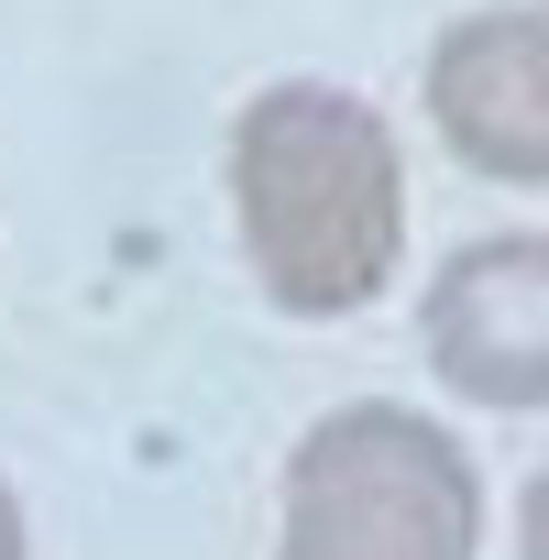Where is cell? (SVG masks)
Returning <instances> with one entry per match:
<instances>
[{
  "mask_svg": "<svg viewBox=\"0 0 549 560\" xmlns=\"http://www.w3.org/2000/svg\"><path fill=\"white\" fill-rule=\"evenodd\" d=\"M516 560H549V462L527 472V505H516Z\"/></svg>",
  "mask_w": 549,
  "mask_h": 560,
  "instance_id": "5",
  "label": "cell"
},
{
  "mask_svg": "<svg viewBox=\"0 0 549 560\" xmlns=\"http://www.w3.org/2000/svg\"><path fill=\"white\" fill-rule=\"evenodd\" d=\"M429 121L494 187H549V0L440 23L429 45Z\"/></svg>",
  "mask_w": 549,
  "mask_h": 560,
  "instance_id": "4",
  "label": "cell"
},
{
  "mask_svg": "<svg viewBox=\"0 0 549 560\" xmlns=\"http://www.w3.org/2000/svg\"><path fill=\"white\" fill-rule=\"evenodd\" d=\"M429 374L483 418L549 407V231H472L418 298Z\"/></svg>",
  "mask_w": 549,
  "mask_h": 560,
  "instance_id": "3",
  "label": "cell"
},
{
  "mask_svg": "<svg viewBox=\"0 0 549 560\" xmlns=\"http://www.w3.org/2000/svg\"><path fill=\"white\" fill-rule=\"evenodd\" d=\"M0 560H34V527H23V494L0 483Z\"/></svg>",
  "mask_w": 549,
  "mask_h": 560,
  "instance_id": "6",
  "label": "cell"
},
{
  "mask_svg": "<svg viewBox=\"0 0 549 560\" xmlns=\"http://www.w3.org/2000/svg\"><path fill=\"white\" fill-rule=\"evenodd\" d=\"M274 560H483V472L440 418L352 396L287 451Z\"/></svg>",
  "mask_w": 549,
  "mask_h": 560,
  "instance_id": "2",
  "label": "cell"
},
{
  "mask_svg": "<svg viewBox=\"0 0 549 560\" xmlns=\"http://www.w3.org/2000/svg\"><path fill=\"white\" fill-rule=\"evenodd\" d=\"M231 220L242 264L287 319H352L407 253L396 121L330 78H274L231 110Z\"/></svg>",
  "mask_w": 549,
  "mask_h": 560,
  "instance_id": "1",
  "label": "cell"
}]
</instances>
